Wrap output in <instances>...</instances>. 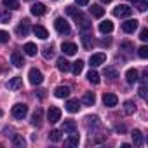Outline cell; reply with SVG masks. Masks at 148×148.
Here are the masks:
<instances>
[{"mask_svg":"<svg viewBox=\"0 0 148 148\" xmlns=\"http://www.w3.org/2000/svg\"><path fill=\"white\" fill-rule=\"evenodd\" d=\"M134 112H136V105L132 101H125L124 103V113L125 115H132Z\"/></svg>","mask_w":148,"mask_h":148,"instance_id":"obj_31","label":"cell"},{"mask_svg":"<svg viewBox=\"0 0 148 148\" xmlns=\"http://www.w3.org/2000/svg\"><path fill=\"white\" fill-rule=\"evenodd\" d=\"M138 54H139L141 59H146V58H148V47H146V45L139 47V49H138Z\"/></svg>","mask_w":148,"mask_h":148,"instance_id":"obj_39","label":"cell"},{"mask_svg":"<svg viewBox=\"0 0 148 148\" xmlns=\"http://www.w3.org/2000/svg\"><path fill=\"white\" fill-rule=\"evenodd\" d=\"M125 80H127L129 84L138 82V70H136V68H129V70L125 71Z\"/></svg>","mask_w":148,"mask_h":148,"instance_id":"obj_18","label":"cell"},{"mask_svg":"<svg viewBox=\"0 0 148 148\" xmlns=\"http://www.w3.org/2000/svg\"><path fill=\"white\" fill-rule=\"evenodd\" d=\"M71 71H73V75H80V73H82V70H84V61L82 59H79V61H75V63H73V66L70 68Z\"/></svg>","mask_w":148,"mask_h":148,"instance_id":"obj_26","label":"cell"},{"mask_svg":"<svg viewBox=\"0 0 148 148\" xmlns=\"http://www.w3.org/2000/svg\"><path fill=\"white\" fill-rule=\"evenodd\" d=\"M63 131L68 132V134H70V132H75V131H77V124L73 122V120H64V122H63Z\"/></svg>","mask_w":148,"mask_h":148,"instance_id":"obj_24","label":"cell"},{"mask_svg":"<svg viewBox=\"0 0 148 148\" xmlns=\"http://www.w3.org/2000/svg\"><path fill=\"white\" fill-rule=\"evenodd\" d=\"M82 42H84V47L89 49V47H91V35L84 33V35H82Z\"/></svg>","mask_w":148,"mask_h":148,"instance_id":"obj_40","label":"cell"},{"mask_svg":"<svg viewBox=\"0 0 148 148\" xmlns=\"http://www.w3.org/2000/svg\"><path fill=\"white\" fill-rule=\"evenodd\" d=\"M54 28L58 30V33H61V35H70V25H68V21L64 19V18H56V21H54Z\"/></svg>","mask_w":148,"mask_h":148,"instance_id":"obj_3","label":"cell"},{"mask_svg":"<svg viewBox=\"0 0 148 148\" xmlns=\"http://www.w3.org/2000/svg\"><path fill=\"white\" fill-rule=\"evenodd\" d=\"M105 77L110 79V80H113V79L119 77V71H117L115 68H105Z\"/></svg>","mask_w":148,"mask_h":148,"instance_id":"obj_33","label":"cell"},{"mask_svg":"<svg viewBox=\"0 0 148 148\" xmlns=\"http://www.w3.org/2000/svg\"><path fill=\"white\" fill-rule=\"evenodd\" d=\"M66 143H68L70 146H77V145L80 143V139H79V136H77L75 132H70V138L66 139Z\"/></svg>","mask_w":148,"mask_h":148,"instance_id":"obj_34","label":"cell"},{"mask_svg":"<svg viewBox=\"0 0 148 148\" xmlns=\"http://www.w3.org/2000/svg\"><path fill=\"white\" fill-rule=\"evenodd\" d=\"M11 21V12L9 11H0V23H9Z\"/></svg>","mask_w":148,"mask_h":148,"instance_id":"obj_38","label":"cell"},{"mask_svg":"<svg viewBox=\"0 0 148 148\" xmlns=\"http://www.w3.org/2000/svg\"><path fill=\"white\" fill-rule=\"evenodd\" d=\"M11 61H12V64H14L16 68L25 66V58H23V54H21L19 51H14V52L11 54Z\"/></svg>","mask_w":148,"mask_h":148,"instance_id":"obj_10","label":"cell"},{"mask_svg":"<svg viewBox=\"0 0 148 148\" xmlns=\"http://www.w3.org/2000/svg\"><path fill=\"white\" fill-rule=\"evenodd\" d=\"M23 51H25L26 56H35L38 49H37V45H35L33 42H28V44H25V49H23Z\"/></svg>","mask_w":148,"mask_h":148,"instance_id":"obj_27","label":"cell"},{"mask_svg":"<svg viewBox=\"0 0 148 148\" xmlns=\"http://www.w3.org/2000/svg\"><path fill=\"white\" fill-rule=\"evenodd\" d=\"M16 33H18L19 37H26V35L30 33V25H28V21H21V25H18V28H16Z\"/></svg>","mask_w":148,"mask_h":148,"instance_id":"obj_16","label":"cell"},{"mask_svg":"<svg viewBox=\"0 0 148 148\" xmlns=\"http://www.w3.org/2000/svg\"><path fill=\"white\" fill-rule=\"evenodd\" d=\"M139 96H141L143 99H146V84H145V82H143L141 87H139Z\"/></svg>","mask_w":148,"mask_h":148,"instance_id":"obj_42","label":"cell"},{"mask_svg":"<svg viewBox=\"0 0 148 148\" xmlns=\"http://www.w3.org/2000/svg\"><path fill=\"white\" fill-rule=\"evenodd\" d=\"M139 38H141L143 42H146V40H148V30H146V28H143V30H141V33H139Z\"/></svg>","mask_w":148,"mask_h":148,"instance_id":"obj_43","label":"cell"},{"mask_svg":"<svg viewBox=\"0 0 148 148\" xmlns=\"http://www.w3.org/2000/svg\"><path fill=\"white\" fill-rule=\"evenodd\" d=\"M42 56H44L45 59H51V58L54 56V49H52V45H47V47H44V52H42Z\"/></svg>","mask_w":148,"mask_h":148,"instance_id":"obj_37","label":"cell"},{"mask_svg":"<svg viewBox=\"0 0 148 148\" xmlns=\"http://www.w3.org/2000/svg\"><path fill=\"white\" fill-rule=\"evenodd\" d=\"M42 115H44V112H42V108H37V110L33 112V115H32V124L38 127V125L42 124Z\"/></svg>","mask_w":148,"mask_h":148,"instance_id":"obj_21","label":"cell"},{"mask_svg":"<svg viewBox=\"0 0 148 148\" xmlns=\"http://www.w3.org/2000/svg\"><path fill=\"white\" fill-rule=\"evenodd\" d=\"M61 51H63L66 56H73L79 49H77V45L73 44V42H63V44H61Z\"/></svg>","mask_w":148,"mask_h":148,"instance_id":"obj_9","label":"cell"},{"mask_svg":"<svg viewBox=\"0 0 148 148\" xmlns=\"http://www.w3.org/2000/svg\"><path fill=\"white\" fill-rule=\"evenodd\" d=\"M28 115V106L23 105V103H18L12 106V117L14 119H25Z\"/></svg>","mask_w":148,"mask_h":148,"instance_id":"obj_4","label":"cell"},{"mask_svg":"<svg viewBox=\"0 0 148 148\" xmlns=\"http://www.w3.org/2000/svg\"><path fill=\"white\" fill-rule=\"evenodd\" d=\"M66 12H68L70 16L75 18L79 30H82V32H89V30H91V21H89V18H86L80 11H77L73 5H68V7H66Z\"/></svg>","mask_w":148,"mask_h":148,"instance_id":"obj_1","label":"cell"},{"mask_svg":"<svg viewBox=\"0 0 148 148\" xmlns=\"http://www.w3.org/2000/svg\"><path fill=\"white\" fill-rule=\"evenodd\" d=\"M21 86H23V79L21 77H14V79H11L7 82V89L9 91H18V89H21Z\"/></svg>","mask_w":148,"mask_h":148,"instance_id":"obj_13","label":"cell"},{"mask_svg":"<svg viewBox=\"0 0 148 148\" xmlns=\"http://www.w3.org/2000/svg\"><path fill=\"white\" fill-rule=\"evenodd\" d=\"M103 103H105V106L113 108V106H117L119 98H117L115 94H112V92H105V94H103Z\"/></svg>","mask_w":148,"mask_h":148,"instance_id":"obj_8","label":"cell"},{"mask_svg":"<svg viewBox=\"0 0 148 148\" xmlns=\"http://www.w3.org/2000/svg\"><path fill=\"white\" fill-rule=\"evenodd\" d=\"M49 139H51L52 143H59V141H61V132H59V131H51V132H49Z\"/></svg>","mask_w":148,"mask_h":148,"instance_id":"obj_36","label":"cell"},{"mask_svg":"<svg viewBox=\"0 0 148 148\" xmlns=\"http://www.w3.org/2000/svg\"><path fill=\"white\" fill-rule=\"evenodd\" d=\"M64 106H66V112H70V113H77L79 108H80V101H79V99H68Z\"/></svg>","mask_w":148,"mask_h":148,"instance_id":"obj_12","label":"cell"},{"mask_svg":"<svg viewBox=\"0 0 148 148\" xmlns=\"http://www.w3.org/2000/svg\"><path fill=\"white\" fill-rule=\"evenodd\" d=\"M91 14H92L94 18H103L105 9H103L101 5H91Z\"/></svg>","mask_w":148,"mask_h":148,"instance_id":"obj_30","label":"cell"},{"mask_svg":"<svg viewBox=\"0 0 148 148\" xmlns=\"http://www.w3.org/2000/svg\"><path fill=\"white\" fill-rule=\"evenodd\" d=\"M37 92H38V98H44V96H45V94H44L45 91H37Z\"/></svg>","mask_w":148,"mask_h":148,"instance_id":"obj_45","label":"cell"},{"mask_svg":"<svg viewBox=\"0 0 148 148\" xmlns=\"http://www.w3.org/2000/svg\"><path fill=\"white\" fill-rule=\"evenodd\" d=\"M77 5H89V0H75Z\"/></svg>","mask_w":148,"mask_h":148,"instance_id":"obj_44","label":"cell"},{"mask_svg":"<svg viewBox=\"0 0 148 148\" xmlns=\"http://www.w3.org/2000/svg\"><path fill=\"white\" fill-rule=\"evenodd\" d=\"M113 14H115L117 18H129V16L132 14V9H131L129 5H117V7L113 9Z\"/></svg>","mask_w":148,"mask_h":148,"instance_id":"obj_6","label":"cell"},{"mask_svg":"<svg viewBox=\"0 0 148 148\" xmlns=\"http://www.w3.org/2000/svg\"><path fill=\"white\" fill-rule=\"evenodd\" d=\"M105 61H106V54H105V52H96V54H92V56L89 58V63H91V66H92V68H96V66L103 64Z\"/></svg>","mask_w":148,"mask_h":148,"instance_id":"obj_7","label":"cell"},{"mask_svg":"<svg viewBox=\"0 0 148 148\" xmlns=\"http://www.w3.org/2000/svg\"><path fill=\"white\" fill-rule=\"evenodd\" d=\"M47 120H49L51 124L59 122V120H61V110H59L58 106H51L49 112H47Z\"/></svg>","mask_w":148,"mask_h":148,"instance_id":"obj_5","label":"cell"},{"mask_svg":"<svg viewBox=\"0 0 148 148\" xmlns=\"http://www.w3.org/2000/svg\"><path fill=\"white\" fill-rule=\"evenodd\" d=\"M54 94H56V98H68L70 96V87L68 86H58L56 87V91H54Z\"/></svg>","mask_w":148,"mask_h":148,"instance_id":"obj_17","label":"cell"},{"mask_svg":"<svg viewBox=\"0 0 148 148\" xmlns=\"http://www.w3.org/2000/svg\"><path fill=\"white\" fill-rule=\"evenodd\" d=\"M56 64H58V70H59V71H63V73H66V71H70V68H71L66 58H59V59L56 61Z\"/></svg>","mask_w":148,"mask_h":148,"instance_id":"obj_19","label":"cell"},{"mask_svg":"<svg viewBox=\"0 0 148 148\" xmlns=\"http://www.w3.org/2000/svg\"><path fill=\"white\" fill-rule=\"evenodd\" d=\"M0 42H2V44L9 42V33H7V32H4V30H0Z\"/></svg>","mask_w":148,"mask_h":148,"instance_id":"obj_41","label":"cell"},{"mask_svg":"<svg viewBox=\"0 0 148 148\" xmlns=\"http://www.w3.org/2000/svg\"><path fill=\"white\" fill-rule=\"evenodd\" d=\"M2 5L9 11H18L19 9V2L18 0H2Z\"/></svg>","mask_w":148,"mask_h":148,"instance_id":"obj_23","label":"cell"},{"mask_svg":"<svg viewBox=\"0 0 148 148\" xmlns=\"http://www.w3.org/2000/svg\"><path fill=\"white\" fill-rule=\"evenodd\" d=\"M101 2H105V4H110V2H112V0H101Z\"/></svg>","mask_w":148,"mask_h":148,"instance_id":"obj_46","label":"cell"},{"mask_svg":"<svg viewBox=\"0 0 148 148\" xmlns=\"http://www.w3.org/2000/svg\"><path fill=\"white\" fill-rule=\"evenodd\" d=\"M30 11H32V14H33V16H44V14L47 12V7H45L44 4H38V2H37V4H33V5H32V9H30Z\"/></svg>","mask_w":148,"mask_h":148,"instance_id":"obj_14","label":"cell"},{"mask_svg":"<svg viewBox=\"0 0 148 148\" xmlns=\"http://www.w3.org/2000/svg\"><path fill=\"white\" fill-rule=\"evenodd\" d=\"M122 30L125 33H134L138 30V21L136 19H127L125 23H122Z\"/></svg>","mask_w":148,"mask_h":148,"instance_id":"obj_11","label":"cell"},{"mask_svg":"<svg viewBox=\"0 0 148 148\" xmlns=\"http://www.w3.org/2000/svg\"><path fill=\"white\" fill-rule=\"evenodd\" d=\"M131 2H134V0H131Z\"/></svg>","mask_w":148,"mask_h":148,"instance_id":"obj_48","label":"cell"},{"mask_svg":"<svg viewBox=\"0 0 148 148\" xmlns=\"http://www.w3.org/2000/svg\"><path fill=\"white\" fill-rule=\"evenodd\" d=\"M86 125H87V129H91V127H99V119L94 115V117H86Z\"/></svg>","mask_w":148,"mask_h":148,"instance_id":"obj_28","label":"cell"},{"mask_svg":"<svg viewBox=\"0 0 148 148\" xmlns=\"http://www.w3.org/2000/svg\"><path fill=\"white\" fill-rule=\"evenodd\" d=\"M82 103H84L86 106H92V105L96 103V96H94V92H86V94L82 96Z\"/></svg>","mask_w":148,"mask_h":148,"instance_id":"obj_22","label":"cell"},{"mask_svg":"<svg viewBox=\"0 0 148 148\" xmlns=\"http://www.w3.org/2000/svg\"><path fill=\"white\" fill-rule=\"evenodd\" d=\"M99 32H101V33H112V32H113V23H112L110 19L101 21V23H99Z\"/></svg>","mask_w":148,"mask_h":148,"instance_id":"obj_20","label":"cell"},{"mask_svg":"<svg viewBox=\"0 0 148 148\" xmlns=\"http://www.w3.org/2000/svg\"><path fill=\"white\" fill-rule=\"evenodd\" d=\"M131 136H132V143H134V146H141V145H143V134H141V131L134 129Z\"/></svg>","mask_w":148,"mask_h":148,"instance_id":"obj_25","label":"cell"},{"mask_svg":"<svg viewBox=\"0 0 148 148\" xmlns=\"http://www.w3.org/2000/svg\"><path fill=\"white\" fill-rule=\"evenodd\" d=\"M0 117H2V110H0Z\"/></svg>","mask_w":148,"mask_h":148,"instance_id":"obj_47","label":"cell"},{"mask_svg":"<svg viewBox=\"0 0 148 148\" xmlns=\"http://www.w3.org/2000/svg\"><path fill=\"white\" fill-rule=\"evenodd\" d=\"M12 145H14V146L23 148V146L26 145V139H25L23 136H19V134H12Z\"/></svg>","mask_w":148,"mask_h":148,"instance_id":"obj_29","label":"cell"},{"mask_svg":"<svg viewBox=\"0 0 148 148\" xmlns=\"http://www.w3.org/2000/svg\"><path fill=\"white\" fill-rule=\"evenodd\" d=\"M33 33H35V37H38L40 40H45V38L49 37L47 30H45L42 25H35V26H33Z\"/></svg>","mask_w":148,"mask_h":148,"instance_id":"obj_15","label":"cell"},{"mask_svg":"<svg viewBox=\"0 0 148 148\" xmlns=\"http://www.w3.org/2000/svg\"><path fill=\"white\" fill-rule=\"evenodd\" d=\"M28 80H30V84H32V86H40V84L44 82V75H42V71H40V70H37V68H32V70L28 71Z\"/></svg>","mask_w":148,"mask_h":148,"instance_id":"obj_2","label":"cell"},{"mask_svg":"<svg viewBox=\"0 0 148 148\" xmlns=\"http://www.w3.org/2000/svg\"><path fill=\"white\" fill-rule=\"evenodd\" d=\"M134 4H136V7H138L139 12H145L148 9V2H146V0H134Z\"/></svg>","mask_w":148,"mask_h":148,"instance_id":"obj_35","label":"cell"},{"mask_svg":"<svg viewBox=\"0 0 148 148\" xmlns=\"http://www.w3.org/2000/svg\"><path fill=\"white\" fill-rule=\"evenodd\" d=\"M87 80L92 82V84H99V73H98L96 70H91V71L87 73Z\"/></svg>","mask_w":148,"mask_h":148,"instance_id":"obj_32","label":"cell"}]
</instances>
